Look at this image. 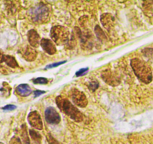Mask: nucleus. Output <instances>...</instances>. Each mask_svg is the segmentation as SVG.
<instances>
[{"label":"nucleus","mask_w":153,"mask_h":144,"mask_svg":"<svg viewBox=\"0 0 153 144\" xmlns=\"http://www.w3.org/2000/svg\"><path fill=\"white\" fill-rule=\"evenodd\" d=\"M32 81L35 84H47L48 83V80L45 77H38L36 79H34Z\"/></svg>","instance_id":"17"},{"label":"nucleus","mask_w":153,"mask_h":144,"mask_svg":"<svg viewBox=\"0 0 153 144\" xmlns=\"http://www.w3.org/2000/svg\"><path fill=\"white\" fill-rule=\"evenodd\" d=\"M65 62H66V61L60 62H56V63H54V64L49 65L47 66V67H46V69H47V68H55V67H57V66H59L60 65L64 64Z\"/></svg>","instance_id":"23"},{"label":"nucleus","mask_w":153,"mask_h":144,"mask_svg":"<svg viewBox=\"0 0 153 144\" xmlns=\"http://www.w3.org/2000/svg\"><path fill=\"white\" fill-rule=\"evenodd\" d=\"M44 93H45V92H42V91L35 90V92H34V95H35V97H38L40 95H42V94H44Z\"/></svg>","instance_id":"25"},{"label":"nucleus","mask_w":153,"mask_h":144,"mask_svg":"<svg viewBox=\"0 0 153 144\" xmlns=\"http://www.w3.org/2000/svg\"><path fill=\"white\" fill-rule=\"evenodd\" d=\"M0 144H4L3 143H0Z\"/></svg>","instance_id":"28"},{"label":"nucleus","mask_w":153,"mask_h":144,"mask_svg":"<svg viewBox=\"0 0 153 144\" xmlns=\"http://www.w3.org/2000/svg\"><path fill=\"white\" fill-rule=\"evenodd\" d=\"M28 40H29V45L32 48H38L40 45V36L35 29H31L29 31V32H28Z\"/></svg>","instance_id":"10"},{"label":"nucleus","mask_w":153,"mask_h":144,"mask_svg":"<svg viewBox=\"0 0 153 144\" xmlns=\"http://www.w3.org/2000/svg\"><path fill=\"white\" fill-rule=\"evenodd\" d=\"M22 56L23 58L28 62H32L36 59L37 57V52L34 48L31 47L26 46V48L23 50L22 52Z\"/></svg>","instance_id":"11"},{"label":"nucleus","mask_w":153,"mask_h":144,"mask_svg":"<svg viewBox=\"0 0 153 144\" xmlns=\"http://www.w3.org/2000/svg\"><path fill=\"white\" fill-rule=\"evenodd\" d=\"M56 102L60 111L70 117L71 120L78 122L83 121V116L82 113L68 100L63 98L62 96H58L56 98Z\"/></svg>","instance_id":"2"},{"label":"nucleus","mask_w":153,"mask_h":144,"mask_svg":"<svg viewBox=\"0 0 153 144\" xmlns=\"http://www.w3.org/2000/svg\"><path fill=\"white\" fill-rule=\"evenodd\" d=\"M114 17L110 14H104L101 17V22L104 26L106 29L108 31L110 30L112 27H113V23L114 21Z\"/></svg>","instance_id":"12"},{"label":"nucleus","mask_w":153,"mask_h":144,"mask_svg":"<svg viewBox=\"0 0 153 144\" xmlns=\"http://www.w3.org/2000/svg\"><path fill=\"white\" fill-rule=\"evenodd\" d=\"M22 136H23V141L24 144H29V136H28V134L26 132V130H24L22 134Z\"/></svg>","instance_id":"19"},{"label":"nucleus","mask_w":153,"mask_h":144,"mask_svg":"<svg viewBox=\"0 0 153 144\" xmlns=\"http://www.w3.org/2000/svg\"><path fill=\"white\" fill-rule=\"evenodd\" d=\"M101 77L105 83L110 86H118L120 83V79L118 76L110 70H105L102 72Z\"/></svg>","instance_id":"6"},{"label":"nucleus","mask_w":153,"mask_h":144,"mask_svg":"<svg viewBox=\"0 0 153 144\" xmlns=\"http://www.w3.org/2000/svg\"><path fill=\"white\" fill-rule=\"evenodd\" d=\"M88 71H89V68H81L80 70H79L78 71H76L75 75H76V77H80V76H82L83 75V74H86Z\"/></svg>","instance_id":"21"},{"label":"nucleus","mask_w":153,"mask_h":144,"mask_svg":"<svg viewBox=\"0 0 153 144\" xmlns=\"http://www.w3.org/2000/svg\"><path fill=\"white\" fill-rule=\"evenodd\" d=\"M70 93L72 101L75 105L80 107H86L87 106V98H86V95L83 92H80L78 89H74L71 91Z\"/></svg>","instance_id":"5"},{"label":"nucleus","mask_w":153,"mask_h":144,"mask_svg":"<svg viewBox=\"0 0 153 144\" xmlns=\"http://www.w3.org/2000/svg\"><path fill=\"white\" fill-rule=\"evenodd\" d=\"M40 45L44 50L49 55H53L56 52V48L55 45L53 43L52 41L49 40V39H42L41 40Z\"/></svg>","instance_id":"9"},{"label":"nucleus","mask_w":153,"mask_h":144,"mask_svg":"<svg viewBox=\"0 0 153 144\" xmlns=\"http://www.w3.org/2000/svg\"><path fill=\"white\" fill-rule=\"evenodd\" d=\"M16 108H17V107L15 105H11V104H9V105L5 106L4 107H2V110H5V111H14Z\"/></svg>","instance_id":"22"},{"label":"nucleus","mask_w":153,"mask_h":144,"mask_svg":"<svg viewBox=\"0 0 153 144\" xmlns=\"http://www.w3.org/2000/svg\"><path fill=\"white\" fill-rule=\"evenodd\" d=\"M45 120L49 124L56 125L60 122L61 117L53 107H48L45 111Z\"/></svg>","instance_id":"7"},{"label":"nucleus","mask_w":153,"mask_h":144,"mask_svg":"<svg viewBox=\"0 0 153 144\" xmlns=\"http://www.w3.org/2000/svg\"><path fill=\"white\" fill-rule=\"evenodd\" d=\"M16 92L18 95H20V96L26 97L28 95H30L32 93V89H31L30 86L29 85L26 84V83H23V84H20L16 88Z\"/></svg>","instance_id":"13"},{"label":"nucleus","mask_w":153,"mask_h":144,"mask_svg":"<svg viewBox=\"0 0 153 144\" xmlns=\"http://www.w3.org/2000/svg\"><path fill=\"white\" fill-rule=\"evenodd\" d=\"M50 11L46 5L41 3L30 11L32 20L35 23H45L49 18Z\"/></svg>","instance_id":"4"},{"label":"nucleus","mask_w":153,"mask_h":144,"mask_svg":"<svg viewBox=\"0 0 153 144\" xmlns=\"http://www.w3.org/2000/svg\"><path fill=\"white\" fill-rule=\"evenodd\" d=\"M28 121L32 127L35 128L38 130H42L43 128V122H42V118L40 114L37 111H32L29 113L28 116Z\"/></svg>","instance_id":"8"},{"label":"nucleus","mask_w":153,"mask_h":144,"mask_svg":"<svg viewBox=\"0 0 153 144\" xmlns=\"http://www.w3.org/2000/svg\"><path fill=\"white\" fill-rule=\"evenodd\" d=\"M131 66L135 75L143 83L149 84L152 80V72L151 68L144 62L139 59H133L131 61Z\"/></svg>","instance_id":"1"},{"label":"nucleus","mask_w":153,"mask_h":144,"mask_svg":"<svg viewBox=\"0 0 153 144\" xmlns=\"http://www.w3.org/2000/svg\"><path fill=\"white\" fill-rule=\"evenodd\" d=\"M4 59H5V55H4V54L0 51V63L3 62Z\"/></svg>","instance_id":"26"},{"label":"nucleus","mask_w":153,"mask_h":144,"mask_svg":"<svg viewBox=\"0 0 153 144\" xmlns=\"http://www.w3.org/2000/svg\"><path fill=\"white\" fill-rule=\"evenodd\" d=\"M95 30V33H96L97 36H98V38L99 39V40L102 41L103 39H106V36H105V35H104V32L101 30V28H100L99 26H96Z\"/></svg>","instance_id":"16"},{"label":"nucleus","mask_w":153,"mask_h":144,"mask_svg":"<svg viewBox=\"0 0 153 144\" xmlns=\"http://www.w3.org/2000/svg\"><path fill=\"white\" fill-rule=\"evenodd\" d=\"M99 86V84H98V82L96 80H93V81L90 82L89 83V88L91 89L92 91H95Z\"/></svg>","instance_id":"18"},{"label":"nucleus","mask_w":153,"mask_h":144,"mask_svg":"<svg viewBox=\"0 0 153 144\" xmlns=\"http://www.w3.org/2000/svg\"><path fill=\"white\" fill-rule=\"evenodd\" d=\"M29 134L35 142H41L42 141V136L34 130H29Z\"/></svg>","instance_id":"15"},{"label":"nucleus","mask_w":153,"mask_h":144,"mask_svg":"<svg viewBox=\"0 0 153 144\" xmlns=\"http://www.w3.org/2000/svg\"><path fill=\"white\" fill-rule=\"evenodd\" d=\"M48 141L49 144H59L58 141H57L51 134H48Z\"/></svg>","instance_id":"20"},{"label":"nucleus","mask_w":153,"mask_h":144,"mask_svg":"<svg viewBox=\"0 0 153 144\" xmlns=\"http://www.w3.org/2000/svg\"><path fill=\"white\" fill-rule=\"evenodd\" d=\"M10 144H21L20 139L19 138H15L14 137L10 142Z\"/></svg>","instance_id":"24"},{"label":"nucleus","mask_w":153,"mask_h":144,"mask_svg":"<svg viewBox=\"0 0 153 144\" xmlns=\"http://www.w3.org/2000/svg\"><path fill=\"white\" fill-rule=\"evenodd\" d=\"M4 62L6 63L7 65H8L9 67H11V68H13L18 67V63L17 62V61H16V59H14V57L11 56H5V55Z\"/></svg>","instance_id":"14"},{"label":"nucleus","mask_w":153,"mask_h":144,"mask_svg":"<svg viewBox=\"0 0 153 144\" xmlns=\"http://www.w3.org/2000/svg\"><path fill=\"white\" fill-rule=\"evenodd\" d=\"M51 37L57 45H63L68 41L69 31L64 26H55L51 29Z\"/></svg>","instance_id":"3"},{"label":"nucleus","mask_w":153,"mask_h":144,"mask_svg":"<svg viewBox=\"0 0 153 144\" xmlns=\"http://www.w3.org/2000/svg\"><path fill=\"white\" fill-rule=\"evenodd\" d=\"M33 144H41V142H35V141H34Z\"/></svg>","instance_id":"27"}]
</instances>
